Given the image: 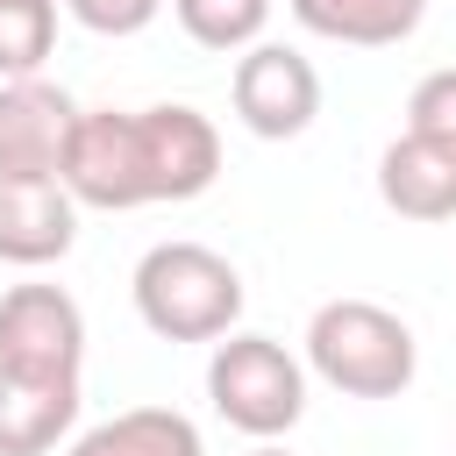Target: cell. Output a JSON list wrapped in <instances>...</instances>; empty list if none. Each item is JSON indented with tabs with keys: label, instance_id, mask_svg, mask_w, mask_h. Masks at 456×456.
<instances>
[{
	"label": "cell",
	"instance_id": "cell-6",
	"mask_svg": "<svg viewBox=\"0 0 456 456\" xmlns=\"http://www.w3.org/2000/svg\"><path fill=\"white\" fill-rule=\"evenodd\" d=\"M228 100H235V121L264 142H292L314 128L321 114V71L285 50V43H249L235 57V78H228Z\"/></svg>",
	"mask_w": 456,
	"mask_h": 456
},
{
	"label": "cell",
	"instance_id": "cell-11",
	"mask_svg": "<svg viewBox=\"0 0 456 456\" xmlns=\"http://www.w3.org/2000/svg\"><path fill=\"white\" fill-rule=\"evenodd\" d=\"M306 36L349 43V50H392L428 21V0H285Z\"/></svg>",
	"mask_w": 456,
	"mask_h": 456
},
{
	"label": "cell",
	"instance_id": "cell-4",
	"mask_svg": "<svg viewBox=\"0 0 456 456\" xmlns=\"http://www.w3.org/2000/svg\"><path fill=\"white\" fill-rule=\"evenodd\" d=\"M207 399L235 435L278 442L306 413V363L271 335H221L207 356Z\"/></svg>",
	"mask_w": 456,
	"mask_h": 456
},
{
	"label": "cell",
	"instance_id": "cell-13",
	"mask_svg": "<svg viewBox=\"0 0 456 456\" xmlns=\"http://www.w3.org/2000/svg\"><path fill=\"white\" fill-rule=\"evenodd\" d=\"M178 28L200 43V50H221V57H242L249 43H264V21H271V0H171Z\"/></svg>",
	"mask_w": 456,
	"mask_h": 456
},
{
	"label": "cell",
	"instance_id": "cell-8",
	"mask_svg": "<svg viewBox=\"0 0 456 456\" xmlns=\"http://www.w3.org/2000/svg\"><path fill=\"white\" fill-rule=\"evenodd\" d=\"M78 242V200L64 178H0V264L43 271L71 256Z\"/></svg>",
	"mask_w": 456,
	"mask_h": 456
},
{
	"label": "cell",
	"instance_id": "cell-3",
	"mask_svg": "<svg viewBox=\"0 0 456 456\" xmlns=\"http://www.w3.org/2000/svg\"><path fill=\"white\" fill-rule=\"evenodd\" d=\"M306 370L342 399H399L420 370V342L378 299H328L306 321Z\"/></svg>",
	"mask_w": 456,
	"mask_h": 456
},
{
	"label": "cell",
	"instance_id": "cell-1",
	"mask_svg": "<svg viewBox=\"0 0 456 456\" xmlns=\"http://www.w3.org/2000/svg\"><path fill=\"white\" fill-rule=\"evenodd\" d=\"M78 207L100 214H135L157 200H200L221 178V128L185 107V100H157V107H78L71 121V150L64 171Z\"/></svg>",
	"mask_w": 456,
	"mask_h": 456
},
{
	"label": "cell",
	"instance_id": "cell-9",
	"mask_svg": "<svg viewBox=\"0 0 456 456\" xmlns=\"http://www.w3.org/2000/svg\"><path fill=\"white\" fill-rule=\"evenodd\" d=\"M378 200L399 221H456V150L428 135H392L378 150Z\"/></svg>",
	"mask_w": 456,
	"mask_h": 456
},
{
	"label": "cell",
	"instance_id": "cell-15",
	"mask_svg": "<svg viewBox=\"0 0 456 456\" xmlns=\"http://www.w3.org/2000/svg\"><path fill=\"white\" fill-rule=\"evenodd\" d=\"M406 128L428 135V142H442V150H456V64L428 71V78L406 93Z\"/></svg>",
	"mask_w": 456,
	"mask_h": 456
},
{
	"label": "cell",
	"instance_id": "cell-16",
	"mask_svg": "<svg viewBox=\"0 0 456 456\" xmlns=\"http://www.w3.org/2000/svg\"><path fill=\"white\" fill-rule=\"evenodd\" d=\"M64 14L93 36H142L164 14V0H64Z\"/></svg>",
	"mask_w": 456,
	"mask_h": 456
},
{
	"label": "cell",
	"instance_id": "cell-10",
	"mask_svg": "<svg viewBox=\"0 0 456 456\" xmlns=\"http://www.w3.org/2000/svg\"><path fill=\"white\" fill-rule=\"evenodd\" d=\"M78 428V385L0 370V456H50Z\"/></svg>",
	"mask_w": 456,
	"mask_h": 456
},
{
	"label": "cell",
	"instance_id": "cell-12",
	"mask_svg": "<svg viewBox=\"0 0 456 456\" xmlns=\"http://www.w3.org/2000/svg\"><path fill=\"white\" fill-rule=\"evenodd\" d=\"M64 456H207V449H200V428L178 406H128L114 420L86 428Z\"/></svg>",
	"mask_w": 456,
	"mask_h": 456
},
{
	"label": "cell",
	"instance_id": "cell-14",
	"mask_svg": "<svg viewBox=\"0 0 456 456\" xmlns=\"http://www.w3.org/2000/svg\"><path fill=\"white\" fill-rule=\"evenodd\" d=\"M57 43V0H0V78H36Z\"/></svg>",
	"mask_w": 456,
	"mask_h": 456
},
{
	"label": "cell",
	"instance_id": "cell-7",
	"mask_svg": "<svg viewBox=\"0 0 456 456\" xmlns=\"http://www.w3.org/2000/svg\"><path fill=\"white\" fill-rule=\"evenodd\" d=\"M71 93L36 78H0V178H57L71 150Z\"/></svg>",
	"mask_w": 456,
	"mask_h": 456
},
{
	"label": "cell",
	"instance_id": "cell-17",
	"mask_svg": "<svg viewBox=\"0 0 456 456\" xmlns=\"http://www.w3.org/2000/svg\"><path fill=\"white\" fill-rule=\"evenodd\" d=\"M249 456H292V449H285V442H256Z\"/></svg>",
	"mask_w": 456,
	"mask_h": 456
},
{
	"label": "cell",
	"instance_id": "cell-5",
	"mask_svg": "<svg viewBox=\"0 0 456 456\" xmlns=\"http://www.w3.org/2000/svg\"><path fill=\"white\" fill-rule=\"evenodd\" d=\"M0 370L64 378L86 370V314L64 285H7L0 292Z\"/></svg>",
	"mask_w": 456,
	"mask_h": 456
},
{
	"label": "cell",
	"instance_id": "cell-2",
	"mask_svg": "<svg viewBox=\"0 0 456 456\" xmlns=\"http://www.w3.org/2000/svg\"><path fill=\"white\" fill-rule=\"evenodd\" d=\"M128 292L157 342H221L242 321V271L207 242H150Z\"/></svg>",
	"mask_w": 456,
	"mask_h": 456
}]
</instances>
